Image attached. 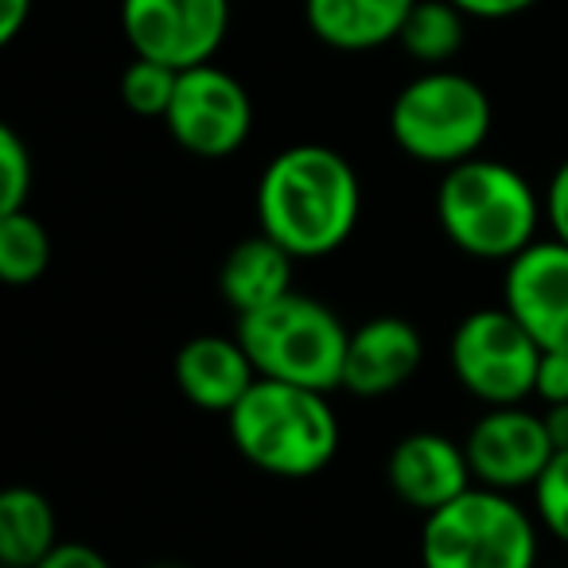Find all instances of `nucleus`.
Instances as JSON below:
<instances>
[{
	"label": "nucleus",
	"mask_w": 568,
	"mask_h": 568,
	"mask_svg": "<svg viewBox=\"0 0 568 568\" xmlns=\"http://www.w3.org/2000/svg\"><path fill=\"white\" fill-rule=\"evenodd\" d=\"M363 214V183L343 152L293 144L276 152L257 180V230L296 261L332 257L351 242Z\"/></svg>",
	"instance_id": "1"
},
{
	"label": "nucleus",
	"mask_w": 568,
	"mask_h": 568,
	"mask_svg": "<svg viewBox=\"0 0 568 568\" xmlns=\"http://www.w3.org/2000/svg\"><path fill=\"white\" fill-rule=\"evenodd\" d=\"M230 444L250 467L276 479H312L339 456L343 428L327 394L257 378L226 413Z\"/></svg>",
	"instance_id": "2"
},
{
	"label": "nucleus",
	"mask_w": 568,
	"mask_h": 568,
	"mask_svg": "<svg viewBox=\"0 0 568 568\" xmlns=\"http://www.w3.org/2000/svg\"><path fill=\"white\" fill-rule=\"evenodd\" d=\"M436 222L459 253L506 265L537 242L545 195H537L518 168L471 156L456 168H444L436 183Z\"/></svg>",
	"instance_id": "3"
},
{
	"label": "nucleus",
	"mask_w": 568,
	"mask_h": 568,
	"mask_svg": "<svg viewBox=\"0 0 568 568\" xmlns=\"http://www.w3.org/2000/svg\"><path fill=\"white\" fill-rule=\"evenodd\" d=\"M234 335L257 366V378L293 382L320 394L343 389L351 327H343V320L316 296L293 288L268 308L237 316Z\"/></svg>",
	"instance_id": "4"
},
{
	"label": "nucleus",
	"mask_w": 568,
	"mask_h": 568,
	"mask_svg": "<svg viewBox=\"0 0 568 568\" xmlns=\"http://www.w3.org/2000/svg\"><path fill=\"white\" fill-rule=\"evenodd\" d=\"M537 514L479 483L420 526V568H537Z\"/></svg>",
	"instance_id": "5"
},
{
	"label": "nucleus",
	"mask_w": 568,
	"mask_h": 568,
	"mask_svg": "<svg viewBox=\"0 0 568 568\" xmlns=\"http://www.w3.org/2000/svg\"><path fill=\"white\" fill-rule=\"evenodd\" d=\"M490 98L475 79L433 67L405 82L389 105V136L405 156L433 168H456L479 156L490 136Z\"/></svg>",
	"instance_id": "6"
},
{
	"label": "nucleus",
	"mask_w": 568,
	"mask_h": 568,
	"mask_svg": "<svg viewBox=\"0 0 568 568\" xmlns=\"http://www.w3.org/2000/svg\"><path fill=\"white\" fill-rule=\"evenodd\" d=\"M537 363H541V347L503 304L467 312L448 339V366L459 389L487 409L526 405L534 397Z\"/></svg>",
	"instance_id": "7"
},
{
	"label": "nucleus",
	"mask_w": 568,
	"mask_h": 568,
	"mask_svg": "<svg viewBox=\"0 0 568 568\" xmlns=\"http://www.w3.org/2000/svg\"><path fill=\"white\" fill-rule=\"evenodd\" d=\"M164 125L172 141L191 156H234L253 133L250 90L214 63L180 71V87H175Z\"/></svg>",
	"instance_id": "8"
},
{
	"label": "nucleus",
	"mask_w": 568,
	"mask_h": 568,
	"mask_svg": "<svg viewBox=\"0 0 568 568\" xmlns=\"http://www.w3.org/2000/svg\"><path fill=\"white\" fill-rule=\"evenodd\" d=\"M133 55L191 71L219 55L230 32V0H121Z\"/></svg>",
	"instance_id": "9"
},
{
	"label": "nucleus",
	"mask_w": 568,
	"mask_h": 568,
	"mask_svg": "<svg viewBox=\"0 0 568 568\" xmlns=\"http://www.w3.org/2000/svg\"><path fill=\"white\" fill-rule=\"evenodd\" d=\"M464 452L475 483L490 490H506V495L534 490L545 467L557 456L545 417L526 405H490L467 428Z\"/></svg>",
	"instance_id": "10"
},
{
	"label": "nucleus",
	"mask_w": 568,
	"mask_h": 568,
	"mask_svg": "<svg viewBox=\"0 0 568 568\" xmlns=\"http://www.w3.org/2000/svg\"><path fill=\"white\" fill-rule=\"evenodd\" d=\"M503 308L541 351H568V245L537 237L506 261Z\"/></svg>",
	"instance_id": "11"
},
{
	"label": "nucleus",
	"mask_w": 568,
	"mask_h": 568,
	"mask_svg": "<svg viewBox=\"0 0 568 568\" xmlns=\"http://www.w3.org/2000/svg\"><path fill=\"white\" fill-rule=\"evenodd\" d=\"M425 363V339L417 324L405 316H371L351 327L347 363H343V389L351 397H389L409 386Z\"/></svg>",
	"instance_id": "12"
},
{
	"label": "nucleus",
	"mask_w": 568,
	"mask_h": 568,
	"mask_svg": "<svg viewBox=\"0 0 568 568\" xmlns=\"http://www.w3.org/2000/svg\"><path fill=\"white\" fill-rule=\"evenodd\" d=\"M386 483L405 506L433 514L475 487L464 444L444 433H409L386 459Z\"/></svg>",
	"instance_id": "13"
},
{
	"label": "nucleus",
	"mask_w": 568,
	"mask_h": 568,
	"mask_svg": "<svg viewBox=\"0 0 568 568\" xmlns=\"http://www.w3.org/2000/svg\"><path fill=\"white\" fill-rule=\"evenodd\" d=\"M172 378L195 409L226 417L257 382V366L237 335H195L175 351Z\"/></svg>",
	"instance_id": "14"
},
{
	"label": "nucleus",
	"mask_w": 568,
	"mask_h": 568,
	"mask_svg": "<svg viewBox=\"0 0 568 568\" xmlns=\"http://www.w3.org/2000/svg\"><path fill=\"white\" fill-rule=\"evenodd\" d=\"M293 253L268 234H250L226 253L219 268V293L234 316H250L293 293Z\"/></svg>",
	"instance_id": "15"
},
{
	"label": "nucleus",
	"mask_w": 568,
	"mask_h": 568,
	"mask_svg": "<svg viewBox=\"0 0 568 568\" xmlns=\"http://www.w3.org/2000/svg\"><path fill=\"white\" fill-rule=\"evenodd\" d=\"M417 0H304V17L320 43L335 51H374L402 36Z\"/></svg>",
	"instance_id": "16"
},
{
	"label": "nucleus",
	"mask_w": 568,
	"mask_h": 568,
	"mask_svg": "<svg viewBox=\"0 0 568 568\" xmlns=\"http://www.w3.org/2000/svg\"><path fill=\"white\" fill-rule=\"evenodd\" d=\"M59 545L55 506L36 487L0 495V568H40Z\"/></svg>",
	"instance_id": "17"
},
{
	"label": "nucleus",
	"mask_w": 568,
	"mask_h": 568,
	"mask_svg": "<svg viewBox=\"0 0 568 568\" xmlns=\"http://www.w3.org/2000/svg\"><path fill=\"white\" fill-rule=\"evenodd\" d=\"M467 20L471 17H467L459 4H452V0H417L409 20H405L402 36H397V43H402L417 63L444 67L464 48Z\"/></svg>",
	"instance_id": "18"
},
{
	"label": "nucleus",
	"mask_w": 568,
	"mask_h": 568,
	"mask_svg": "<svg viewBox=\"0 0 568 568\" xmlns=\"http://www.w3.org/2000/svg\"><path fill=\"white\" fill-rule=\"evenodd\" d=\"M51 265V234L32 211L0 214V281L12 288L36 284Z\"/></svg>",
	"instance_id": "19"
},
{
	"label": "nucleus",
	"mask_w": 568,
	"mask_h": 568,
	"mask_svg": "<svg viewBox=\"0 0 568 568\" xmlns=\"http://www.w3.org/2000/svg\"><path fill=\"white\" fill-rule=\"evenodd\" d=\"M175 87H180V71L164 63H152V59L136 55L133 63L121 74V102L136 113V118H168L172 110Z\"/></svg>",
	"instance_id": "20"
},
{
	"label": "nucleus",
	"mask_w": 568,
	"mask_h": 568,
	"mask_svg": "<svg viewBox=\"0 0 568 568\" xmlns=\"http://www.w3.org/2000/svg\"><path fill=\"white\" fill-rule=\"evenodd\" d=\"M36 187L32 149L12 125H0V214L28 211Z\"/></svg>",
	"instance_id": "21"
},
{
	"label": "nucleus",
	"mask_w": 568,
	"mask_h": 568,
	"mask_svg": "<svg viewBox=\"0 0 568 568\" xmlns=\"http://www.w3.org/2000/svg\"><path fill=\"white\" fill-rule=\"evenodd\" d=\"M534 495V514L557 541L568 545V452H557L552 464L545 467V475L537 479Z\"/></svg>",
	"instance_id": "22"
},
{
	"label": "nucleus",
	"mask_w": 568,
	"mask_h": 568,
	"mask_svg": "<svg viewBox=\"0 0 568 568\" xmlns=\"http://www.w3.org/2000/svg\"><path fill=\"white\" fill-rule=\"evenodd\" d=\"M534 397L541 405L568 402V351H541V363H537V382H534Z\"/></svg>",
	"instance_id": "23"
},
{
	"label": "nucleus",
	"mask_w": 568,
	"mask_h": 568,
	"mask_svg": "<svg viewBox=\"0 0 568 568\" xmlns=\"http://www.w3.org/2000/svg\"><path fill=\"white\" fill-rule=\"evenodd\" d=\"M545 222H549L552 237L568 245V160L552 172L549 187H545Z\"/></svg>",
	"instance_id": "24"
},
{
	"label": "nucleus",
	"mask_w": 568,
	"mask_h": 568,
	"mask_svg": "<svg viewBox=\"0 0 568 568\" xmlns=\"http://www.w3.org/2000/svg\"><path fill=\"white\" fill-rule=\"evenodd\" d=\"M40 568H113L94 545H82V541H59L55 552L43 560Z\"/></svg>",
	"instance_id": "25"
},
{
	"label": "nucleus",
	"mask_w": 568,
	"mask_h": 568,
	"mask_svg": "<svg viewBox=\"0 0 568 568\" xmlns=\"http://www.w3.org/2000/svg\"><path fill=\"white\" fill-rule=\"evenodd\" d=\"M452 4H459L471 20H510L534 9L537 0H452Z\"/></svg>",
	"instance_id": "26"
},
{
	"label": "nucleus",
	"mask_w": 568,
	"mask_h": 568,
	"mask_svg": "<svg viewBox=\"0 0 568 568\" xmlns=\"http://www.w3.org/2000/svg\"><path fill=\"white\" fill-rule=\"evenodd\" d=\"M32 17V0H0V43H12Z\"/></svg>",
	"instance_id": "27"
},
{
	"label": "nucleus",
	"mask_w": 568,
	"mask_h": 568,
	"mask_svg": "<svg viewBox=\"0 0 568 568\" xmlns=\"http://www.w3.org/2000/svg\"><path fill=\"white\" fill-rule=\"evenodd\" d=\"M541 417H545V428H549L552 448H557V452H568V402L545 405Z\"/></svg>",
	"instance_id": "28"
},
{
	"label": "nucleus",
	"mask_w": 568,
	"mask_h": 568,
	"mask_svg": "<svg viewBox=\"0 0 568 568\" xmlns=\"http://www.w3.org/2000/svg\"><path fill=\"white\" fill-rule=\"evenodd\" d=\"M152 568H183V565H152Z\"/></svg>",
	"instance_id": "29"
}]
</instances>
